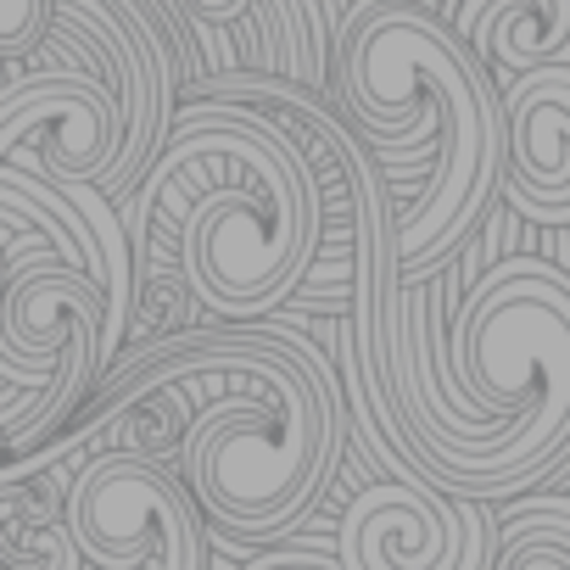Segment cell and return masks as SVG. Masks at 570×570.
<instances>
[{
    "instance_id": "8",
    "label": "cell",
    "mask_w": 570,
    "mask_h": 570,
    "mask_svg": "<svg viewBox=\"0 0 570 570\" xmlns=\"http://www.w3.org/2000/svg\"><path fill=\"white\" fill-rule=\"evenodd\" d=\"M509 112V179L503 196L525 218L570 202V68H542L503 85Z\"/></svg>"
},
{
    "instance_id": "11",
    "label": "cell",
    "mask_w": 570,
    "mask_h": 570,
    "mask_svg": "<svg viewBox=\"0 0 570 570\" xmlns=\"http://www.w3.org/2000/svg\"><path fill=\"white\" fill-rule=\"evenodd\" d=\"M487 570H570V492H531L498 520Z\"/></svg>"
},
{
    "instance_id": "4",
    "label": "cell",
    "mask_w": 570,
    "mask_h": 570,
    "mask_svg": "<svg viewBox=\"0 0 570 570\" xmlns=\"http://www.w3.org/2000/svg\"><path fill=\"white\" fill-rule=\"evenodd\" d=\"M107 292L62 263H40L0 292V431L7 453L29 459L73 409L107 386Z\"/></svg>"
},
{
    "instance_id": "6",
    "label": "cell",
    "mask_w": 570,
    "mask_h": 570,
    "mask_svg": "<svg viewBox=\"0 0 570 570\" xmlns=\"http://www.w3.org/2000/svg\"><path fill=\"white\" fill-rule=\"evenodd\" d=\"M129 146L124 101L90 73H7L0 163L51 185H112Z\"/></svg>"
},
{
    "instance_id": "12",
    "label": "cell",
    "mask_w": 570,
    "mask_h": 570,
    "mask_svg": "<svg viewBox=\"0 0 570 570\" xmlns=\"http://www.w3.org/2000/svg\"><path fill=\"white\" fill-rule=\"evenodd\" d=\"M246 570H342V559H314V553H268Z\"/></svg>"
},
{
    "instance_id": "10",
    "label": "cell",
    "mask_w": 570,
    "mask_h": 570,
    "mask_svg": "<svg viewBox=\"0 0 570 570\" xmlns=\"http://www.w3.org/2000/svg\"><path fill=\"white\" fill-rule=\"evenodd\" d=\"M436 12L509 85L542 68H570V0H442Z\"/></svg>"
},
{
    "instance_id": "9",
    "label": "cell",
    "mask_w": 570,
    "mask_h": 570,
    "mask_svg": "<svg viewBox=\"0 0 570 570\" xmlns=\"http://www.w3.org/2000/svg\"><path fill=\"white\" fill-rule=\"evenodd\" d=\"M190 35H246V73L292 79L325 96V40L303 0H174Z\"/></svg>"
},
{
    "instance_id": "5",
    "label": "cell",
    "mask_w": 570,
    "mask_h": 570,
    "mask_svg": "<svg viewBox=\"0 0 570 570\" xmlns=\"http://www.w3.org/2000/svg\"><path fill=\"white\" fill-rule=\"evenodd\" d=\"M51 18H73L118 68L129 146H124V163H118L107 196L118 207H129V196L140 190L146 168L157 163V151L168 146L174 118H179V90H185L179 51H174L168 29L151 18L146 0H0V62L7 68L29 62L40 51Z\"/></svg>"
},
{
    "instance_id": "7",
    "label": "cell",
    "mask_w": 570,
    "mask_h": 570,
    "mask_svg": "<svg viewBox=\"0 0 570 570\" xmlns=\"http://www.w3.org/2000/svg\"><path fill=\"white\" fill-rule=\"evenodd\" d=\"M498 525L487 503L453 498L431 481H370L342 509V570H487Z\"/></svg>"
},
{
    "instance_id": "13",
    "label": "cell",
    "mask_w": 570,
    "mask_h": 570,
    "mask_svg": "<svg viewBox=\"0 0 570 570\" xmlns=\"http://www.w3.org/2000/svg\"><path fill=\"white\" fill-rule=\"evenodd\" d=\"M303 7H320V0H303Z\"/></svg>"
},
{
    "instance_id": "1",
    "label": "cell",
    "mask_w": 570,
    "mask_h": 570,
    "mask_svg": "<svg viewBox=\"0 0 570 570\" xmlns=\"http://www.w3.org/2000/svg\"><path fill=\"white\" fill-rule=\"evenodd\" d=\"M190 386L179 481L202 514L240 537L274 542L331 487L347 442L342 381L331 358L285 325H224L135 347L90 409L135 403L157 386Z\"/></svg>"
},
{
    "instance_id": "14",
    "label": "cell",
    "mask_w": 570,
    "mask_h": 570,
    "mask_svg": "<svg viewBox=\"0 0 570 570\" xmlns=\"http://www.w3.org/2000/svg\"><path fill=\"white\" fill-rule=\"evenodd\" d=\"M431 7H442V0H431Z\"/></svg>"
},
{
    "instance_id": "3",
    "label": "cell",
    "mask_w": 570,
    "mask_h": 570,
    "mask_svg": "<svg viewBox=\"0 0 570 570\" xmlns=\"http://www.w3.org/2000/svg\"><path fill=\"white\" fill-rule=\"evenodd\" d=\"M336 96L375 151L431 157L397 213V274L431 285L509 179L503 90L431 0H358L336 35Z\"/></svg>"
},
{
    "instance_id": "2",
    "label": "cell",
    "mask_w": 570,
    "mask_h": 570,
    "mask_svg": "<svg viewBox=\"0 0 570 570\" xmlns=\"http://www.w3.org/2000/svg\"><path fill=\"white\" fill-rule=\"evenodd\" d=\"M140 292L157 263L185 268L196 308L224 325L285 308L325 246L314 163L268 112L185 101L168 146L124 207Z\"/></svg>"
}]
</instances>
